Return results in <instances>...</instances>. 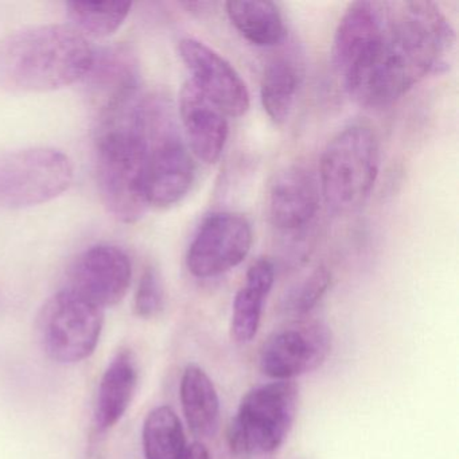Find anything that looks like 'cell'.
Returning a JSON list of instances; mask_svg holds the SVG:
<instances>
[{
    "label": "cell",
    "mask_w": 459,
    "mask_h": 459,
    "mask_svg": "<svg viewBox=\"0 0 459 459\" xmlns=\"http://www.w3.org/2000/svg\"><path fill=\"white\" fill-rule=\"evenodd\" d=\"M454 47L455 31L437 4L381 2L377 28L341 82L362 106H389L429 74L445 72Z\"/></svg>",
    "instance_id": "6da1fadb"
},
{
    "label": "cell",
    "mask_w": 459,
    "mask_h": 459,
    "mask_svg": "<svg viewBox=\"0 0 459 459\" xmlns=\"http://www.w3.org/2000/svg\"><path fill=\"white\" fill-rule=\"evenodd\" d=\"M143 93L95 115L96 177L107 211L125 224L150 208Z\"/></svg>",
    "instance_id": "7a4b0ae2"
},
{
    "label": "cell",
    "mask_w": 459,
    "mask_h": 459,
    "mask_svg": "<svg viewBox=\"0 0 459 459\" xmlns=\"http://www.w3.org/2000/svg\"><path fill=\"white\" fill-rule=\"evenodd\" d=\"M95 49L71 25L21 29L0 39V87L12 92H52L82 82Z\"/></svg>",
    "instance_id": "3957f363"
},
{
    "label": "cell",
    "mask_w": 459,
    "mask_h": 459,
    "mask_svg": "<svg viewBox=\"0 0 459 459\" xmlns=\"http://www.w3.org/2000/svg\"><path fill=\"white\" fill-rule=\"evenodd\" d=\"M380 142L372 127L351 125L325 147L319 165V187L325 203L337 214L359 211L380 173Z\"/></svg>",
    "instance_id": "277c9868"
},
{
    "label": "cell",
    "mask_w": 459,
    "mask_h": 459,
    "mask_svg": "<svg viewBox=\"0 0 459 459\" xmlns=\"http://www.w3.org/2000/svg\"><path fill=\"white\" fill-rule=\"evenodd\" d=\"M144 138L150 206L170 208L181 203L195 181V168L173 107L162 96H146Z\"/></svg>",
    "instance_id": "5b68a950"
},
{
    "label": "cell",
    "mask_w": 459,
    "mask_h": 459,
    "mask_svg": "<svg viewBox=\"0 0 459 459\" xmlns=\"http://www.w3.org/2000/svg\"><path fill=\"white\" fill-rule=\"evenodd\" d=\"M299 405V388L292 380H276L247 392L230 421L228 440L236 455H267L291 432Z\"/></svg>",
    "instance_id": "8992f818"
},
{
    "label": "cell",
    "mask_w": 459,
    "mask_h": 459,
    "mask_svg": "<svg viewBox=\"0 0 459 459\" xmlns=\"http://www.w3.org/2000/svg\"><path fill=\"white\" fill-rule=\"evenodd\" d=\"M74 178L71 158L52 147L0 154V208L26 209L63 195Z\"/></svg>",
    "instance_id": "52a82bcc"
},
{
    "label": "cell",
    "mask_w": 459,
    "mask_h": 459,
    "mask_svg": "<svg viewBox=\"0 0 459 459\" xmlns=\"http://www.w3.org/2000/svg\"><path fill=\"white\" fill-rule=\"evenodd\" d=\"M45 353L60 364H76L95 351L104 326V308L69 289L47 300L37 316Z\"/></svg>",
    "instance_id": "ba28073f"
},
{
    "label": "cell",
    "mask_w": 459,
    "mask_h": 459,
    "mask_svg": "<svg viewBox=\"0 0 459 459\" xmlns=\"http://www.w3.org/2000/svg\"><path fill=\"white\" fill-rule=\"evenodd\" d=\"M251 224L233 212H219L204 220L190 243L186 265L195 278L222 275L240 265L251 251Z\"/></svg>",
    "instance_id": "9c48e42d"
},
{
    "label": "cell",
    "mask_w": 459,
    "mask_h": 459,
    "mask_svg": "<svg viewBox=\"0 0 459 459\" xmlns=\"http://www.w3.org/2000/svg\"><path fill=\"white\" fill-rule=\"evenodd\" d=\"M332 348V330L322 322L289 325L275 330L263 342L260 370L275 380H292L322 367Z\"/></svg>",
    "instance_id": "30bf717a"
},
{
    "label": "cell",
    "mask_w": 459,
    "mask_h": 459,
    "mask_svg": "<svg viewBox=\"0 0 459 459\" xmlns=\"http://www.w3.org/2000/svg\"><path fill=\"white\" fill-rule=\"evenodd\" d=\"M133 264L119 247L99 244L77 255L66 273V287L101 308L122 302L130 289Z\"/></svg>",
    "instance_id": "8fae6325"
},
{
    "label": "cell",
    "mask_w": 459,
    "mask_h": 459,
    "mask_svg": "<svg viewBox=\"0 0 459 459\" xmlns=\"http://www.w3.org/2000/svg\"><path fill=\"white\" fill-rule=\"evenodd\" d=\"M179 57L192 74L189 79L227 117H240L251 106L246 82L235 68L212 48L195 39L178 44Z\"/></svg>",
    "instance_id": "7c38bea8"
},
{
    "label": "cell",
    "mask_w": 459,
    "mask_h": 459,
    "mask_svg": "<svg viewBox=\"0 0 459 459\" xmlns=\"http://www.w3.org/2000/svg\"><path fill=\"white\" fill-rule=\"evenodd\" d=\"M321 187L314 174L303 166L281 170L268 193V219L283 233L302 232L313 222L321 204Z\"/></svg>",
    "instance_id": "4fadbf2b"
},
{
    "label": "cell",
    "mask_w": 459,
    "mask_h": 459,
    "mask_svg": "<svg viewBox=\"0 0 459 459\" xmlns=\"http://www.w3.org/2000/svg\"><path fill=\"white\" fill-rule=\"evenodd\" d=\"M93 112L142 92L138 58L127 45L96 50L92 66L82 80Z\"/></svg>",
    "instance_id": "5bb4252c"
},
{
    "label": "cell",
    "mask_w": 459,
    "mask_h": 459,
    "mask_svg": "<svg viewBox=\"0 0 459 459\" xmlns=\"http://www.w3.org/2000/svg\"><path fill=\"white\" fill-rule=\"evenodd\" d=\"M178 108L187 147L201 162L214 165L227 146L230 135L227 115L190 80L182 85Z\"/></svg>",
    "instance_id": "9a60e30c"
},
{
    "label": "cell",
    "mask_w": 459,
    "mask_h": 459,
    "mask_svg": "<svg viewBox=\"0 0 459 459\" xmlns=\"http://www.w3.org/2000/svg\"><path fill=\"white\" fill-rule=\"evenodd\" d=\"M138 385V367L133 351H122L111 359L98 389L96 426L101 431L114 427L130 407Z\"/></svg>",
    "instance_id": "2e32d148"
},
{
    "label": "cell",
    "mask_w": 459,
    "mask_h": 459,
    "mask_svg": "<svg viewBox=\"0 0 459 459\" xmlns=\"http://www.w3.org/2000/svg\"><path fill=\"white\" fill-rule=\"evenodd\" d=\"M275 265L273 260L260 257L247 271L246 284L233 300L230 334L238 343H248L256 337L262 319L263 303L273 290Z\"/></svg>",
    "instance_id": "e0dca14e"
},
{
    "label": "cell",
    "mask_w": 459,
    "mask_h": 459,
    "mask_svg": "<svg viewBox=\"0 0 459 459\" xmlns=\"http://www.w3.org/2000/svg\"><path fill=\"white\" fill-rule=\"evenodd\" d=\"M182 411L190 431L198 437H213L220 426V399L216 386L205 370L187 365L181 378Z\"/></svg>",
    "instance_id": "ac0fdd59"
},
{
    "label": "cell",
    "mask_w": 459,
    "mask_h": 459,
    "mask_svg": "<svg viewBox=\"0 0 459 459\" xmlns=\"http://www.w3.org/2000/svg\"><path fill=\"white\" fill-rule=\"evenodd\" d=\"M233 28L257 48H273L286 37L281 10L267 0H230L225 4Z\"/></svg>",
    "instance_id": "d6986e66"
},
{
    "label": "cell",
    "mask_w": 459,
    "mask_h": 459,
    "mask_svg": "<svg viewBox=\"0 0 459 459\" xmlns=\"http://www.w3.org/2000/svg\"><path fill=\"white\" fill-rule=\"evenodd\" d=\"M299 77L294 64L286 58H275L265 66L260 84V99L265 114L275 125L289 120L298 92Z\"/></svg>",
    "instance_id": "ffe728a7"
},
{
    "label": "cell",
    "mask_w": 459,
    "mask_h": 459,
    "mask_svg": "<svg viewBox=\"0 0 459 459\" xmlns=\"http://www.w3.org/2000/svg\"><path fill=\"white\" fill-rule=\"evenodd\" d=\"M186 445L184 427L168 405L154 408L143 424V448L146 459H185Z\"/></svg>",
    "instance_id": "44dd1931"
},
{
    "label": "cell",
    "mask_w": 459,
    "mask_h": 459,
    "mask_svg": "<svg viewBox=\"0 0 459 459\" xmlns=\"http://www.w3.org/2000/svg\"><path fill=\"white\" fill-rule=\"evenodd\" d=\"M74 30L88 39H106L114 34L130 15L131 2H71L66 4Z\"/></svg>",
    "instance_id": "7402d4cb"
},
{
    "label": "cell",
    "mask_w": 459,
    "mask_h": 459,
    "mask_svg": "<svg viewBox=\"0 0 459 459\" xmlns=\"http://www.w3.org/2000/svg\"><path fill=\"white\" fill-rule=\"evenodd\" d=\"M332 283V273L326 267H316L310 275L292 287L283 300V308L291 316H302L310 313L324 298Z\"/></svg>",
    "instance_id": "603a6c76"
},
{
    "label": "cell",
    "mask_w": 459,
    "mask_h": 459,
    "mask_svg": "<svg viewBox=\"0 0 459 459\" xmlns=\"http://www.w3.org/2000/svg\"><path fill=\"white\" fill-rule=\"evenodd\" d=\"M165 307L162 278L154 267L144 270L135 294V311L142 318H152Z\"/></svg>",
    "instance_id": "cb8c5ba5"
},
{
    "label": "cell",
    "mask_w": 459,
    "mask_h": 459,
    "mask_svg": "<svg viewBox=\"0 0 459 459\" xmlns=\"http://www.w3.org/2000/svg\"><path fill=\"white\" fill-rule=\"evenodd\" d=\"M185 459H212L208 448L201 442H195L187 447Z\"/></svg>",
    "instance_id": "d4e9b609"
}]
</instances>
